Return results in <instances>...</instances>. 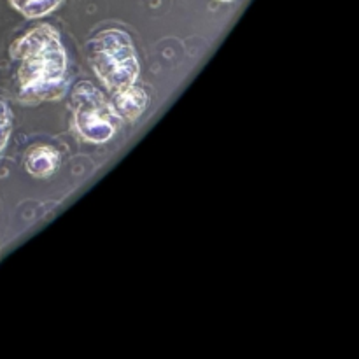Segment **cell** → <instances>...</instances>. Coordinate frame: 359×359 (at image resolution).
<instances>
[{
	"instance_id": "6da1fadb",
	"label": "cell",
	"mask_w": 359,
	"mask_h": 359,
	"mask_svg": "<svg viewBox=\"0 0 359 359\" xmlns=\"http://www.w3.org/2000/svg\"><path fill=\"white\" fill-rule=\"evenodd\" d=\"M18 90L27 104L58 100L67 88V53L58 30L42 23L11 44Z\"/></svg>"
},
{
	"instance_id": "7a4b0ae2",
	"label": "cell",
	"mask_w": 359,
	"mask_h": 359,
	"mask_svg": "<svg viewBox=\"0 0 359 359\" xmlns=\"http://www.w3.org/2000/svg\"><path fill=\"white\" fill-rule=\"evenodd\" d=\"M88 62L100 83L111 93L137 83L140 74L139 56L128 32L105 28L88 41Z\"/></svg>"
},
{
	"instance_id": "3957f363",
	"label": "cell",
	"mask_w": 359,
	"mask_h": 359,
	"mask_svg": "<svg viewBox=\"0 0 359 359\" xmlns=\"http://www.w3.org/2000/svg\"><path fill=\"white\" fill-rule=\"evenodd\" d=\"M74 128L81 139L91 144H105L116 133V118L111 102L90 81H81L70 93Z\"/></svg>"
},
{
	"instance_id": "277c9868",
	"label": "cell",
	"mask_w": 359,
	"mask_h": 359,
	"mask_svg": "<svg viewBox=\"0 0 359 359\" xmlns=\"http://www.w3.org/2000/svg\"><path fill=\"white\" fill-rule=\"evenodd\" d=\"M109 102H111L116 118L133 123L146 112L147 104H149V95L146 93L144 88L132 84V86L114 91Z\"/></svg>"
},
{
	"instance_id": "5b68a950",
	"label": "cell",
	"mask_w": 359,
	"mask_h": 359,
	"mask_svg": "<svg viewBox=\"0 0 359 359\" xmlns=\"http://www.w3.org/2000/svg\"><path fill=\"white\" fill-rule=\"evenodd\" d=\"M60 151L56 147L41 144V146H32L25 154V168L32 177L46 179L51 177L60 167Z\"/></svg>"
},
{
	"instance_id": "8992f818",
	"label": "cell",
	"mask_w": 359,
	"mask_h": 359,
	"mask_svg": "<svg viewBox=\"0 0 359 359\" xmlns=\"http://www.w3.org/2000/svg\"><path fill=\"white\" fill-rule=\"evenodd\" d=\"M9 2L25 18L35 20L58 9L63 0H9Z\"/></svg>"
},
{
	"instance_id": "52a82bcc",
	"label": "cell",
	"mask_w": 359,
	"mask_h": 359,
	"mask_svg": "<svg viewBox=\"0 0 359 359\" xmlns=\"http://www.w3.org/2000/svg\"><path fill=\"white\" fill-rule=\"evenodd\" d=\"M11 132H13V111L6 98L0 97V153L9 142Z\"/></svg>"
},
{
	"instance_id": "ba28073f",
	"label": "cell",
	"mask_w": 359,
	"mask_h": 359,
	"mask_svg": "<svg viewBox=\"0 0 359 359\" xmlns=\"http://www.w3.org/2000/svg\"><path fill=\"white\" fill-rule=\"evenodd\" d=\"M221 2H231V0H221Z\"/></svg>"
}]
</instances>
